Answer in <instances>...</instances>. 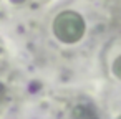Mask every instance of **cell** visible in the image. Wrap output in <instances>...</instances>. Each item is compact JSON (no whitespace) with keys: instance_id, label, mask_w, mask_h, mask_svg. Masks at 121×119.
Segmentation results:
<instances>
[{"instance_id":"cell-1","label":"cell","mask_w":121,"mask_h":119,"mask_svg":"<svg viewBox=\"0 0 121 119\" xmlns=\"http://www.w3.org/2000/svg\"><path fill=\"white\" fill-rule=\"evenodd\" d=\"M53 33L61 43H76L85 35V20L73 10H65L53 20Z\"/></svg>"}]
</instances>
